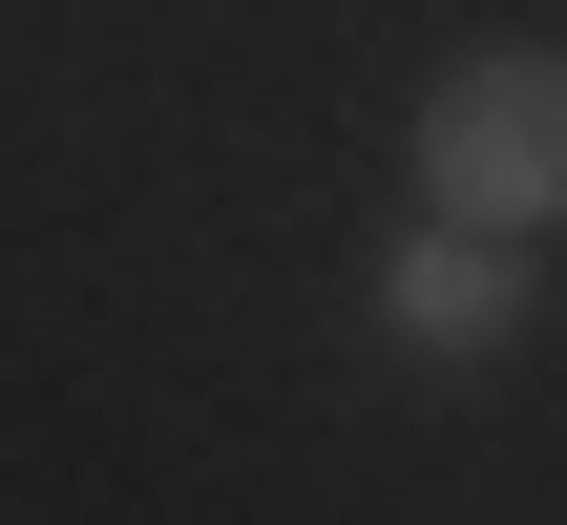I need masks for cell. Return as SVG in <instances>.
<instances>
[{
	"mask_svg": "<svg viewBox=\"0 0 567 525\" xmlns=\"http://www.w3.org/2000/svg\"><path fill=\"white\" fill-rule=\"evenodd\" d=\"M421 210H484V231H567V42H463L400 126Z\"/></svg>",
	"mask_w": 567,
	"mask_h": 525,
	"instance_id": "1",
	"label": "cell"
},
{
	"mask_svg": "<svg viewBox=\"0 0 567 525\" xmlns=\"http://www.w3.org/2000/svg\"><path fill=\"white\" fill-rule=\"evenodd\" d=\"M526 316H547V231H484V210H400V253H379V337L400 358H526Z\"/></svg>",
	"mask_w": 567,
	"mask_h": 525,
	"instance_id": "2",
	"label": "cell"
}]
</instances>
